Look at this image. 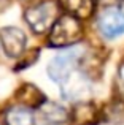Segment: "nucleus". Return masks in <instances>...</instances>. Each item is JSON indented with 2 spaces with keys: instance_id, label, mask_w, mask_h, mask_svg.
<instances>
[{
  "instance_id": "6e6552de",
  "label": "nucleus",
  "mask_w": 124,
  "mask_h": 125,
  "mask_svg": "<svg viewBox=\"0 0 124 125\" xmlns=\"http://www.w3.org/2000/svg\"><path fill=\"white\" fill-rule=\"evenodd\" d=\"M59 3L67 14L75 16L76 19H86L92 16L96 8V0H59Z\"/></svg>"
},
{
  "instance_id": "0eeeda50",
  "label": "nucleus",
  "mask_w": 124,
  "mask_h": 125,
  "mask_svg": "<svg viewBox=\"0 0 124 125\" xmlns=\"http://www.w3.org/2000/svg\"><path fill=\"white\" fill-rule=\"evenodd\" d=\"M72 125H92L99 120V109L89 101H78L70 114Z\"/></svg>"
},
{
  "instance_id": "f8f14e48",
  "label": "nucleus",
  "mask_w": 124,
  "mask_h": 125,
  "mask_svg": "<svg viewBox=\"0 0 124 125\" xmlns=\"http://www.w3.org/2000/svg\"><path fill=\"white\" fill-rule=\"evenodd\" d=\"M119 81H121V84L124 85V63H121V67H119Z\"/></svg>"
},
{
  "instance_id": "9d476101",
  "label": "nucleus",
  "mask_w": 124,
  "mask_h": 125,
  "mask_svg": "<svg viewBox=\"0 0 124 125\" xmlns=\"http://www.w3.org/2000/svg\"><path fill=\"white\" fill-rule=\"evenodd\" d=\"M6 125H34V114L25 106H14L5 114Z\"/></svg>"
},
{
  "instance_id": "9b49d317",
  "label": "nucleus",
  "mask_w": 124,
  "mask_h": 125,
  "mask_svg": "<svg viewBox=\"0 0 124 125\" xmlns=\"http://www.w3.org/2000/svg\"><path fill=\"white\" fill-rule=\"evenodd\" d=\"M40 111H41L45 119L48 122H53V124H61L64 120H67V117H68L67 111L62 106H59L57 103H53V101H45L40 106Z\"/></svg>"
},
{
  "instance_id": "423d86ee",
  "label": "nucleus",
  "mask_w": 124,
  "mask_h": 125,
  "mask_svg": "<svg viewBox=\"0 0 124 125\" xmlns=\"http://www.w3.org/2000/svg\"><path fill=\"white\" fill-rule=\"evenodd\" d=\"M61 92L65 97V100H80L87 94V81L81 73L75 71L68 79H65L61 84Z\"/></svg>"
},
{
  "instance_id": "1a4fd4ad",
  "label": "nucleus",
  "mask_w": 124,
  "mask_h": 125,
  "mask_svg": "<svg viewBox=\"0 0 124 125\" xmlns=\"http://www.w3.org/2000/svg\"><path fill=\"white\" fill-rule=\"evenodd\" d=\"M16 98L19 100V103H22L25 108H40L45 103V95L38 90L35 85L32 84H24L19 87Z\"/></svg>"
},
{
  "instance_id": "7ed1b4c3",
  "label": "nucleus",
  "mask_w": 124,
  "mask_h": 125,
  "mask_svg": "<svg viewBox=\"0 0 124 125\" xmlns=\"http://www.w3.org/2000/svg\"><path fill=\"white\" fill-rule=\"evenodd\" d=\"M81 55H83V49L73 48L62 51L57 54L53 60L48 63V74L54 83L62 84L65 79L72 76L76 71V67L81 62Z\"/></svg>"
},
{
  "instance_id": "f03ea898",
  "label": "nucleus",
  "mask_w": 124,
  "mask_h": 125,
  "mask_svg": "<svg viewBox=\"0 0 124 125\" xmlns=\"http://www.w3.org/2000/svg\"><path fill=\"white\" fill-rule=\"evenodd\" d=\"M24 19L35 33H45L53 27L57 19V5L51 0H45L25 10Z\"/></svg>"
},
{
  "instance_id": "f257e3e1",
  "label": "nucleus",
  "mask_w": 124,
  "mask_h": 125,
  "mask_svg": "<svg viewBox=\"0 0 124 125\" xmlns=\"http://www.w3.org/2000/svg\"><path fill=\"white\" fill-rule=\"evenodd\" d=\"M83 37V27L75 16L64 14L56 19L50 32V46L53 48H67L78 43Z\"/></svg>"
},
{
  "instance_id": "ddd939ff",
  "label": "nucleus",
  "mask_w": 124,
  "mask_h": 125,
  "mask_svg": "<svg viewBox=\"0 0 124 125\" xmlns=\"http://www.w3.org/2000/svg\"><path fill=\"white\" fill-rule=\"evenodd\" d=\"M8 5H10V0H0V11H3Z\"/></svg>"
},
{
  "instance_id": "20e7f679",
  "label": "nucleus",
  "mask_w": 124,
  "mask_h": 125,
  "mask_svg": "<svg viewBox=\"0 0 124 125\" xmlns=\"http://www.w3.org/2000/svg\"><path fill=\"white\" fill-rule=\"evenodd\" d=\"M99 32L105 38H118L124 35V11L118 6H107L97 18Z\"/></svg>"
},
{
  "instance_id": "39448f33",
  "label": "nucleus",
  "mask_w": 124,
  "mask_h": 125,
  "mask_svg": "<svg viewBox=\"0 0 124 125\" xmlns=\"http://www.w3.org/2000/svg\"><path fill=\"white\" fill-rule=\"evenodd\" d=\"M25 33L18 27L0 29V44L8 57H19L25 49Z\"/></svg>"
}]
</instances>
